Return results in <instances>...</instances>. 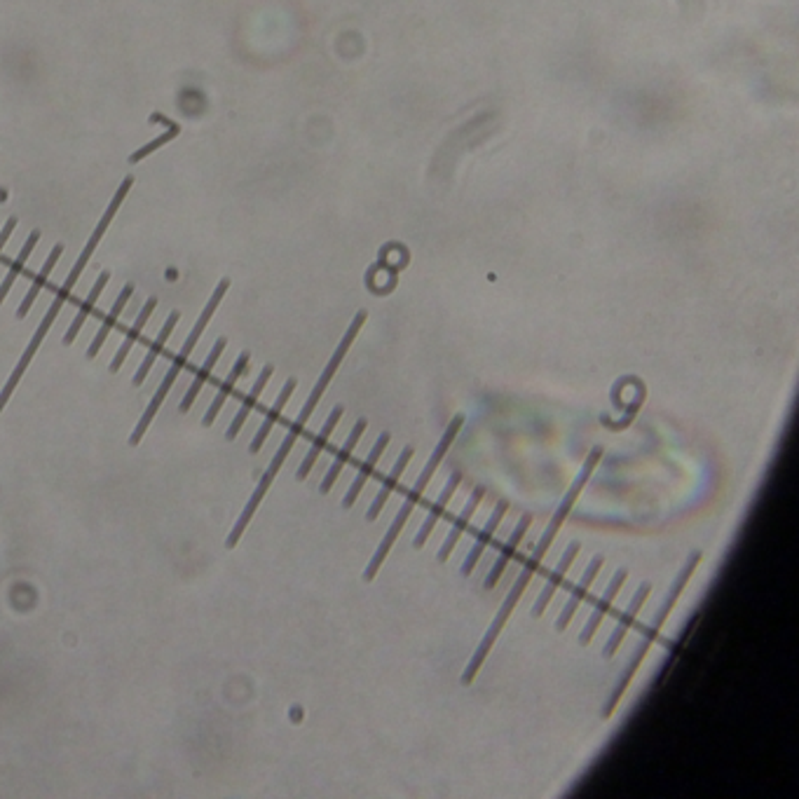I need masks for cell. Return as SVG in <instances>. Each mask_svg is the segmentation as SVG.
Segmentation results:
<instances>
[{
  "label": "cell",
  "instance_id": "1",
  "mask_svg": "<svg viewBox=\"0 0 799 799\" xmlns=\"http://www.w3.org/2000/svg\"><path fill=\"white\" fill-rule=\"evenodd\" d=\"M601 458H602V448H593V450L589 452V458H586V462H584L582 471H579V474L575 476L570 490L565 492V497L556 507V514H553V518L549 521V526H546V530L542 533V537H539L537 546H534L533 551H530L526 565H523L521 572H518V576H516L514 586H511V591L507 593V601L502 602V608H500V612L495 614L492 624L488 626V631H485V635L481 638V644H478L476 652H474V657L469 659L467 669L462 670V677H459V682H462V685H471V682H474V677L478 676V670H481V666H484L485 657L490 654L492 644H495V640L500 638V633H502L504 624H507L509 617H511V612H514L516 602L521 601L523 591L527 589V584H530V579H533L534 572L539 570V565H542V560H544L546 551H549L553 542H556L558 530H560V526L565 523V518L570 516L572 507H575V502L579 500V495H582L584 485L589 484V478L593 476V469L598 467Z\"/></svg>",
  "mask_w": 799,
  "mask_h": 799
},
{
  "label": "cell",
  "instance_id": "2",
  "mask_svg": "<svg viewBox=\"0 0 799 799\" xmlns=\"http://www.w3.org/2000/svg\"><path fill=\"white\" fill-rule=\"evenodd\" d=\"M366 319H368V312H366V310L357 312V316H354L352 324H349V329L345 331V335H342L341 345L335 348L333 357H331V361H329V364H326V368H324V371H322L319 380H316L315 390L310 391V397H307V401H305L303 410L298 413L296 422H293L291 427H289V432H286V436H284V441H282V446H279L277 455H274L273 462H270V467H267L265 474H263L261 481H258V488L254 490V495L248 497V502H247V507H244L242 516H240V521H237L235 527L230 530L228 539H225V546H228V549H235L237 542H240V537H242L244 530H247L248 521H251V516L256 514V509L261 507L263 497H265V492H267V490H270V485H273L274 476H277L279 469H282V465H284V459L289 458V452H291L293 446H296L298 436L303 434L305 425H307V420H310L312 413H315L316 403L322 401L324 391H326L329 383H331V380H333L335 371L341 368L342 359H345V354H348L349 348H352L354 338L359 335V331H361V326H364V324H366Z\"/></svg>",
  "mask_w": 799,
  "mask_h": 799
},
{
  "label": "cell",
  "instance_id": "3",
  "mask_svg": "<svg viewBox=\"0 0 799 799\" xmlns=\"http://www.w3.org/2000/svg\"><path fill=\"white\" fill-rule=\"evenodd\" d=\"M462 425H465V417L462 416L452 417V422L448 425L446 432H443L441 441L436 443L434 450H432V455H429V459H427V465H425V469L420 471V476H417V481L413 484V488H410V492L406 495V500H403L401 509H399V514L394 516V521H391L390 530H387V534H384L383 542H380L378 549H375V553H373L371 560H368V565H366V570H364L366 584L375 579V575H378V570H380V565L387 560V556H390V551H391V546H394V542L399 539L401 530L406 527V521H408L410 514H413L416 504L420 502L422 495H425V490H427L429 481H432V476H434L436 469H439L441 462H443V458H446V452L450 450L452 441H455V436H458L459 429H462Z\"/></svg>",
  "mask_w": 799,
  "mask_h": 799
},
{
  "label": "cell",
  "instance_id": "4",
  "mask_svg": "<svg viewBox=\"0 0 799 799\" xmlns=\"http://www.w3.org/2000/svg\"><path fill=\"white\" fill-rule=\"evenodd\" d=\"M228 289H230V279L228 277L221 279L216 289H214V293H211L209 303L205 305V310H202V315L198 316V322H195V326H192L190 335H188L186 342H183V348H181V352L174 357V361H172V366H169V371L164 373V378H162L160 387H157L156 397L150 399L148 408H146V413L141 416V420L137 422V427H134V432H131V436H130V446H139V441H141L143 434L148 432L150 422H153V417L157 416V410H160V406L164 403L167 394L172 391V384L176 383L179 373L186 368L192 349L198 348V342H199V338H202V333H205L206 324L211 322V316H214V312L218 310V305H221V300L225 298Z\"/></svg>",
  "mask_w": 799,
  "mask_h": 799
},
{
  "label": "cell",
  "instance_id": "5",
  "mask_svg": "<svg viewBox=\"0 0 799 799\" xmlns=\"http://www.w3.org/2000/svg\"><path fill=\"white\" fill-rule=\"evenodd\" d=\"M699 560H701V551L689 553L687 563L682 565L680 575L676 576V582L670 584L666 601H663V605H661V608H659V612L654 614V621H652V624L647 626V628H644V631H643V638H640V644H638V647H635V652H633V659H631V661H628V666H626L624 677H621L619 685H617V689H614V694L610 696L608 706H605V712H602L605 718H610V715H612V711H614V708H617L619 699H621V696H624L626 687L631 685L633 676H635V670L640 669V663H643L644 654L650 652V647H652V644H654V640H657L659 631H661V626L666 624V619H669V614L673 612V608H676L677 598H680L682 591H685V586H687V582H689V579H692V575H694Z\"/></svg>",
  "mask_w": 799,
  "mask_h": 799
},
{
  "label": "cell",
  "instance_id": "6",
  "mask_svg": "<svg viewBox=\"0 0 799 799\" xmlns=\"http://www.w3.org/2000/svg\"><path fill=\"white\" fill-rule=\"evenodd\" d=\"M80 277H82L80 270H75V267H71L69 277L63 279L62 289L56 291L55 300H52V305H50V310L45 312L43 322H40V326H38V329H36V333H33L31 342L26 345L24 354H21V359H19V364L14 366L13 375H10V380H7L5 387H3V391H0V413H3V408H5L7 401H10V397H13V391L17 390L19 380H21V375H24V373H26V368H29L31 359H33V357H36L38 348H40V342L45 341V335L50 333L52 324L56 322V316H59L62 307H63V305H66V300H69L71 293H73L75 284H78V279H80Z\"/></svg>",
  "mask_w": 799,
  "mask_h": 799
},
{
  "label": "cell",
  "instance_id": "7",
  "mask_svg": "<svg viewBox=\"0 0 799 799\" xmlns=\"http://www.w3.org/2000/svg\"><path fill=\"white\" fill-rule=\"evenodd\" d=\"M131 188H134V176H127V179H124L122 183H120L118 190H115V195H113V199H111V202H108V206H105L104 216L99 218V223H97V228H94L92 237H89V240H88V244H85V248H82V251H80V256H78V261H75L73 267H78V270H82V273H85V267H88L89 258H92V254H94V251H97V247H99L101 240H104L105 230L111 228L113 218H115V214H118V211H120V206H122L124 198L130 195Z\"/></svg>",
  "mask_w": 799,
  "mask_h": 799
},
{
  "label": "cell",
  "instance_id": "8",
  "mask_svg": "<svg viewBox=\"0 0 799 799\" xmlns=\"http://www.w3.org/2000/svg\"><path fill=\"white\" fill-rule=\"evenodd\" d=\"M650 593H652V584L650 582H643L638 586V589H635V593H633L631 602L626 605V610H624V612H621L619 621H617V626H614L612 635H610L608 643H605V647H602V657L612 659L614 652L619 650L621 640L626 638V633L631 631V626L635 624V617H638V612H640V608H643V605H644V601L650 598Z\"/></svg>",
  "mask_w": 799,
  "mask_h": 799
},
{
  "label": "cell",
  "instance_id": "9",
  "mask_svg": "<svg viewBox=\"0 0 799 799\" xmlns=\"http://www.w3.org/2000/svg\"><path fill=\"white\" fill-rule=\"evenodd\" d=\"M626 576H628V570H626V568H619V570L614 572V576L610 579V584H608V589H605V593L601 595V601L593 605V612H591V617L586 619V624H584L582 633H579V644H589L591 640H593L595 631L601 628V621L605 619V614L612 610L614 598L619 595L621 586H624V582H626Z\"/></svg>",
  "mask_w": 799,
  "mask_h": 799
},
{
  "label": "cell",
  "instance_id": "10",
  "mask_svg": "<svg viewBox=\"0 0 799 799\" xmlns=\"http://www.w3.org/2000/svg\"><path fill=\"white\" fill-rule=\"evenodd\" d=\"M579 551H582V544H579V542H570V544H568L565 553H563V556H560V560H558L556 570H553L551 575H549V579H546V584H544V589L539 591L537 601H534V605H533V617H534V619H539V617H542V614L546 612V608H549V602H551V598H553V595H556L558 586L563 584V576L568 575V570H570V565L575 563V558L579 556Z\"/></svg>",
  "mask_w": 799,
  "mask_h": 799
},
{
  "label": "cell",
  "instance_id": "11",
  "mask_svg": "<svg viewBox=\"0 0 799 799\" xmlns=\"http://www.w3.org/2000/svg\"><path fill=\"white\" fill-rule=\"evenodd\" d=\"M484 497H485V488H481V485H476V488L471 490V495H469V500H467L465 509L459 511V516L455 518V523H452V527L448 530L446 539H443V544H441L439 553H436V560H439V563H446L448 558H450L452 549L458 546V539L462 537V533L467 530V526H469V521H471V516L476 514V509L481 507Z\"/></svg>",
  "mask_w": 799,
  "mask_h": 799
},
{
  "label": "cell",
  "instance_id": "12",
  "mask_svg": "<svg viewBox=\"0 0 799 799\" xmlns=\"http://www.w3.org/2000/svg\"><path fill=\"white\" fill-rule=\"evenodd\" d=\"M459 484H462V474H459V471H452L450 476H448L446 485H443V490H441L439 497H436V502L432 504V509H429L427 516H425V521H422L420 530H417L416 542H413V546H416V549H422V546H425V542L429 539V534H432V530L436 527L439 518L446 514V507L450 504L452 495H455V490L459 488Z\"/></svg>",
  "mask_w": 799,
  "mask_h": 799
},
{
  "label": "cell",
  "instance_id": "13",
  "mask_svg": "<svg viewBox=\"0 0 799 799\" xmlns=\"http://www.w3.org/2000/svg\"><path fill=\"white\" fill-rule=\"evenodd\" d=\"M601 568H602V556H593V560H591V563H589V568H586V572H584V575H582L579 584H576L575 589H572L570 601L565 602V608L560 610V614H558V619H556V631L558 633H563L565 628L570 626V621L575 619L576 610H579L582 601H584V598H586V593H589L591 586H593L595 576H598Z\"/></svg>",
  "mask_w": 799,
  "mask_h": 799
},
{
  "label": "cell",
  "instance_id": "14",
  "mask_svg": "<svg viewBox=\"0 0 799 799\" xmlns=\"http://www.w3.org/2000/svg\"><path fill=\"white\" fill-rule=\"evenodd\" d=\"M507 509H509L507 500H502V502H497V507L492 509V514H490L488 523H485L484 530H481V533L476 534V542L471 544L469 553H467V558H465V563H462V568H459V575L469 576L471 572H474V568H476L478 560H481V556H484L485 546L490 544V539H492V534L497 533V527H500V523L504 521V516H507Z\"/></svg>",
  "mask_w": 799,
  "mask_h": 799
},
{
  "label": "cell",
  "instance_id": "15",
  "mask_svg": "<svg viewBox=\"0 0 799 799\" xmlns=\"http://www.w3.org/2000/svg\"><path fill=\"white\" fill-rule=\"evenodd\" d=\"M390 441H391L390 432H383V434L378 436V441H375V446L371 448V452H368V458L364 459V465H361L359 474L354 476V481H352V484H349V490H348V492H345V497H342V507H345V509L354 507V502L359 500V495H361V490H364L366 481H368V478L373 476V471H375V465H378V459L383 458V452L387 450V446H390Z\"/></svg>",
  "mask_w": 799,
  "mask_h": 799
},
{
  "label": "cell",
  "instance_id": "16",
  "mask_svg": "<svg viewBox=\"0 0 799 799\" xmlns=\"http://www.w3.org/2000/svg\"><path fill=\"white\" fill-rule=\"evenodd\" d=\"M413 455H416V448H413V446L403 448L401 455H399V459H397V462H394V467H391L390 476L384 478L383 485H380V490H378V495L373 497L371 507H368V511H366V521L373 523V521H375V518H378L380 511H383L384 504H387V500H390V495H391V492H394V485L399 484V478H401V474H403V471H406L408 462H410V459H413Z\"/></svg>",
  "mask_w": 799,
  "mask_h": 799
},
{
  "label": "cell",
  "instance_id": "17",
  "mask_svg": "<svg viewBox=\"0 0 799 799\" xmlns=\"http://www.w3.org/2000/svg\"><path fill=\"white\" fill-rule=\"evenodd\" d=\"M530 523H533V516L523 514L521 521H518V526L514 527V533H511V537L507 539V544L502 546V551H500L497 560H495V563H492V568H490L488 576H485V589H495L497 582H500V576H502L504 570H507L509 560L514 558L516 549H518V544H521L523 537H526Z\"/></svg>",
  "mask_w": 799,
  "mask_h": 799
},
{
  "label": "cell",
  "instance_id": "18",
  "mask_svg": "<svg viewBox=\"0 0 799 799\" xmlns=\"http://www.w3.org/2000/svg\"><path fill=\"white\" fill-rule=\"evenodd\" d=\"M366 427H368V422H366L364 417H359V420H357V425L352 427V432H349V436L345 439V443H342V448L338 450V455L333 458V462H331L329 471H326V476H324L322 488H319L322 490V495H329L331 492L333 484L338 481V476H341L342 467L348 465L349 458H352L354 448H357V443H359V439H361V434L366 432Z\"/></svg>",
  "mask_w": 799,
  "mask_h": 799
},
{
  "label": "cell",
  "instance_id": "19",
  "mask_svg": "<svg viewBox=\"0 0 799 799\" xmlns=\"http://www.w3.org/2000/svg\"><path fill=\"white\" fill-rule=\"evenodd\" d=\"M248 359H251V354L248 352H242L240 357H237L235 366H232V371H230L228 378L223 380V384L218 387V394L214 397V401H211V406H209V410L205 413V417H202V425H205V427H211V425L216 422L218 413H221L223 403L228 401V397L232 394V390H235V384L240 383V378H242L244 373L248 371Z\"/></svg>",
  "mask_w": 799,
  "mask_h": 799
},
{
  "label": "cell",
  "instance_id": "20",
  "mask_svg": "<svg viewBox=\"0 0 799 799\" xmlns=\"http://www.w3.org/2000/svg\"><path fill=\"white\" fill-rule=\"evenodd\" d=\"M131 296H134V284L130 282V284L122 286V291H120L118 300L113 303V307L108 310V315L104 316V322H101L99 331H97V335H94V341L89 342L88 359H97V354H99L101 348H104V342H105V338H108V333L115 329V324H118L120 315L124 312V307H127V303L131 300Z\"/></svg>",
  "mask_w": 799,
  "mask_h": 799
},
{
  "label": "cell",
  "instance_id": "21",
  "mask_svg": "<svg viewBox=\"0 0 799 799\" xmlns=\"http://www.w3.org/2000/svg\"><path fill=\"white\" fill-rule=\"evenodd\" d=\"M342 413H345V408H342V406H335V408L331 410V416L326 417V422H324L322 432H319V434L315 436L310 450H307L305 459H303V462H300V469L296 471L298 481H305V478L310 476V471H312V467H315L316 458L322 455V450H324V448H326V443H329L331 434H333V429L338 427V422H341Z\"/></svg>",
  "mask_w": 799,
  "mask_h": 799
},
{
  "label": "cell",
  "instance_id": "22",
  "mask_svg": "<svg viewBox=\"0 0 799 799\" xmlns=\"http://www.w3.org/2000/svg\"><path fill=\"white\" fill-rule=\"evenodd\" d=\"M179 319H181V312L179 310H174V312H172V315L167 316V322H164V326H162L160 333H157L156 342L150 345L148 352H146V357H143L141 366H139V371L134 373V380H131V383H134V387H141V384L146 383L150 368H153L156 359H157V357H160L162 349H164V345H167V341H169V338H172V333H174Z\"/></svg>",
  "mask_w": 799,
  "mask_h": 799
},
{
  "label": "cell",
  "instance_id": "23",
  "mask_svg": "<svg viewBox=\"0 0 799 799\" xmlns=\"http://www.w3.org/2000/svg\"><path fill=\"white\" fill-rule=\"evenodd\" d=\"M273 373H274V366L273 364H267L265 368H263L261 375H258V380H256L254 387H251V391H248V397L244 399L242 406H240V410H237L235 420L230 422L228 432H225V439H228V441H235L237 439V434H240V429H242L244 422H247L248 413L254 410V406H256V403H258V399H261L263 390H265V384L270 383V378H273Z\"/></svg>",
  "mask_w": 799,
  "mask_h": 799
},
{
  "label": "cell",
  "instance_id": "24",
  "mask_svg": "<svg viewBox=\"0 0 799 799\" xmlns=\"http://www.w3.org/2000/svg\"><path fill=\"white\" fill-rule=\"evenodd\" d=\"M156 307H157V298L156 296L148 298V300H146V305H143V307H141V312H139L134 326H131V329L127 331V335H124V342H122V345H120V349H118V352H115V357H113L111 366H108V368H111V373H118L120 368H122L124 359H127V354H130V349L134 348V342H137L139 338H141V331L146 329V324H148V319H150V316H153Z\"/></svg>",
  "mask_w": 799,
  "mask_h": 799
},
{
  "label": "cell",
  "instance_id": "25",
  "mask_svg": "<svg viewBox=\"0 0 799 799\" xmlns=\"http://www.w3.org/2000/svg\"><path fill=\"white\" fill-rule=\"evenodd\" d=\"M62 256H63V244L59 242V244H55V247H52V251H50V256H47V261H45L43 270H40V273L36 274L31 289L26 291L24 300H21V305H19V307H17V319H24V316L29 315V312H31L33 303H36V298L40 296V291H43V289H45V284H47V279H50L52 270H55L56 263H59V258H62Z\"/></svg>",
  "mask_w": 799,
  "mask_h": 799
},
{
  "label": "cell",
  "instance_id": "26",
  "mask_svg": "<svg viewBox=\"0 0 799 799\" xmlns=\"http://www.w3.org/2000/svg\"><path fill=\"white\" fill-rule=\"evenodd\" d=\"M225 345H228V341H225V338H218V341L214 342V348H211L209 357H206V359H205V364L199 366V371L195 373V380H192V384H190V387H188V391H186V397H183V401H181V406H179L181 413H188V410H190V406H192V403H195V399H198L199 390L205 387V383H206V380H209L211 371L216 368L218 357L223 354Z\"/></svg>",
  "mask_w": 799,
  "mask_h": 799
},
{
  "label": "cell",
  "instance_id": "27",
  "mask_svg": "<svg viewBox=\"0 0 799 799\" xmlns=\"http://www.w3.org/2000/svg\"><path fill=\"white\" fill-rule=\"evenodd\" d=\"M296 387H298V380L296 378L286 380V384H284V387H282V391H279V397H277V401H274V406L270 410H267V416H265V420H263L261 429L256 432L254 441H251V446H248V452H254V455H256V452L261 450L263 443H265V439H267V434L273 432L274 422L279 420V416H282V410H284V406H286V403H289V399H291V394H293V391H296Z\"/></svg>",
  "mask_w": 799,
  "mask_h": 799
},
{
  "label": "cell",
  "instance_id": "28",
  "mask_svg": "<svg viewBox=\"0 0 799 799\" xmlns=\"http://www.w3.org/2000/svg\"><path fill=\"white\" fill-rule=\"evenodd\" d=\"M108 279H111V273H105V270L99 274V277H97V282H94V286H92V291H89V296L82 300L80 310H78L75 319L71 322L69 331H66V335H63V345H73L75 338H78V333H80V329L85 326V322H88V316L92 315V310L97 307V300H99V296L104 293L105 284H108Z\"/></svg>",
  "mask_w": 799,
  "mask_h": 799
},
{
  "label": "cell",
  "instance_id": "29",
  "mask_svg": "<svg viewBox=\"0 0 799 799\" xmlns=\"http://www.w3.org/2000/svg\"><path fill=\"white\" fill-rule=\"evenodd\" d=\"M150 124H164V127H167V131H164V134H160V137H157V139H153V141H150V143H146V146H141V148H139V150H134V153H131V156H130L131 164H134V162L146 160V157L153 156L156 150H160L162 146H167V143H172L181 134V124L174 122V120L164 118L162 113H153V115H150Z\"/></svg>",
  "mask_w": 799,
  "mask_h": 799
},
{
  "label": "cell",
  "instance_id": "30",
  "mask_svg": "<svg viewBox=\"0 0 799 799\" xmlns=\"http://www.w3.org/2000/svg\"><path fill=\"white\" fill-rule=\"evenodd\" d=\"M38 242H40V230H33L31 235L26 237L24 247H21V251H19L17 258H14V261H13L10 270H7L5 279L0 282V305H3V300H5V298H7V293H10V289H13V284H14V282H17L19 274L24 273V265H26V263H29V258H31L33 248L38 247Z\"/></svg>",
  "mask_w": 799,
  "mask_h": 799
},
{
  "label": "cell",
  "instance_id": "31",
  "mask_svg": "<svg viewBox=\"0 0 799 799\" xmlns=\"http://www.w3.org/2000/svg\"><path fill=\"white\" fill-rule=\"evenodd\" d=\"M14 228H17V218H7V223L3 225V230H0V254H3V248H5V244L10 242V237H13V232H14Z\"/></svg>",
  "mask_w": 799,
  "mask_h": 799
},
{
  "label": "cell",
  "instance_id": "32",
  "mask_svg": "<svg viewBox=\"0 0 799 799\" xmlns=\"http://www.w3.org/2000/svg\"><path fill=\"white\" fill-rule=\"evenodd\" d=\"M7 199V190L5 188H0V202H5Z\"/></svg>",
  "mask_w": 799,
  "mask_h": 799
}]
</instances>
